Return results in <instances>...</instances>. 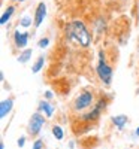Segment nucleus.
<instances>
[{
  "label": "nucleus",
  "mask_w": 139,
  "mask_h": 149,
  "mask_svg": "<svg viewBox=\"0 0 139 149\" xmlns=\"http://www.w3.org/2000/svg\"><path fill=\"white\" fill-rule=\"evenodd\" d=\"M48 42H49L48 39H41V40H39V46H41V48H45V46L48 45Z\"/></svg>",
  "instance_id": "obj_17"
},
{
  "label": "nucleus",
  "mask_w": 139,
  "mask_h": 149,
  "mask_svg": "<svg viewBox=\"0 0 139 149\" xmlns=\"http://www.w3.org/2000/svg\"><path fill=\"white\" fill-rule=\"evenodd\" d=\"M66 36L69 37L70 40L77 42L78 45L87 48L91 42V36L88 33L85 24L82 21H70L67 26H66Z\"/></svg>",
  "instance_id": "obj_2"
},
{
  "label": "nucleus",
  "mask_w": 139,
  "mask_h": 149,
  "mask_svg": "<svg viewBox=\"0 0 139 149\" xmlns=\"http://www.w3.org/2000/svg\"><path fill=\"white\" fill-rule=\"evenodd\" d=\"M106 104H108V102L105 100V98L100 97L91 109H88L87 112H82V113H79V115H75V116H78V124H79V127L82 128V131L91 128L94 124L99 121V118H100V115H102V112L105 110Z\"/></svg>",
  "instance_id": "obj_1"
},
{
  "label": "nucleus",
  "mask_w": 139,
  "mask_h": 149,
  "mask_svg": "<svg viewBox=\"0 0 139 149\" xmlns=\"http://www.w3.org/2000/svg\"><path fill=\"white\" fill-rule=\"evenodd\" d=\"M94 93L84 90L82 93H79V95H77V98L72 102L70 104V110L73 115H79L82 112H87L88 109H91L94 106Z\"/></svg>",
  "instance_id": "obj_3"
},
{
  "label": "nucleus",
  "mask_w": 139,
  "mask_h": 149,
  "mask_svg": "<svg viewBox=\"0 0 139 149\" xmlns=\"http://www.w3.org/2000/svg\"><path fill=\"white\" fill-rule=\"evenodd\" d=\"M127 121H129L127 116H124V115H118V116H114V118H112V122L115 124L120 130L126 125V124H127Z\"/></svg>",
  "instance_id": "obj_9"
},
{
  "label": "nucleus",
  "mask_w": 139,
  "mask_h": 149,
  "mask_svg": "<svg viewBox=\"0 0 139 149\" xmlns=\"http://www.w3.org/2000/svg\"><path fill=\"white\" fill-rule=\"evenodd\" d=\"M12 14H14V6H9L8 10H5V14L2 15V18H0V24H6V21L11 18Z\"/></svg>",
  "instance_id": "obj_11"
},
{
  "label": "nucleus",
  "mask_w": 139,
  "mask_h": 149,
  "mask_svg": "<svg viewBox=\"0 0 139 149\" xmlns=\"http://www.w3.org/2000/svg\"><path fill=\"white\" fill-rule=\"evenodd\" d=\"M21 26H24V27H27V26H30V18L29 17H26L22 21H21Z\"/></svg>",
  "instance_id": "obj_16"
},
{
  "label": "nucleus",
  "mask_w": 139,
  "mask_h": 149,
  "mask_svg": "<svg viewBox=\"0 0 139 149\" xmlns=\"http://www.w3.org/2000/svg\"><path fill=\"white\" fill-rule=\"evenodd\" d=\"M12 106H14V100H12V98L3 100L2 104H0V118H5V116L9 113V112H11Z\"/></svg>",
  "instance_id": "obj_7"
},
{
  "label": "nucleus",
  "mask_w": 139,
  "mask_h": 149,
  "mask_svg": "<svg viewBox=\"0 0 139 149\" xmlns=\"http://www.w3.org/2000/svg\"><path fill=\"white\" fill-rule=\"evenodd\" d=\"M14 39H15V45L18 48H24L27 45V40H29V34L27 33H20L17 31L15 36H14Z\"/></svg>",
  "instance_id": "obj_8"
},
{
  "label": "nucleus",
  "mask_w": 139,
  "mask_h": 149,
  "mask_svg": "<svg viewBox=\"0 0 139 149\" xmlns=\"http://www.w3.org/2000/svg\"><path fill=\"white\" fill-rule=\"evenodd\" d=\"M30 55H32V49H26V51L18 57V61H20V63H26V61H29Z\"/></svg>",
  "instance_id": "obj_13"
},
{
  "label": "nucleus",
  "mask_w": 139,
  "mask_h": 149,
  "mask_svg": "<svg viewBox=\"0 0 139 149\" xmlns=\"http://www.w3.org/2000/svg\"><path fill=\"white\" fill-rule=\"evenodd\" d=\"M24 142H26V137H20V139H18V146L22 148V146H24Z\"/></svg>",
  "instance_id": "obj_18"
},
{
  "label": "nucleus",
  "mask_w": 139,
  "mask_h": 149,
  "mask_svg": "<svg viewBox=\"0 0 139 149\" xmlns=\"http://www.w3.org/2000/svg\"><path fill=\"white\" fill-rule=\"evenodd\" d=\"M136 136H139V127H138V130H136Z\"/></svg>",
  "instance_id": "obj_19"
},
{
  "label": "nucleus",
  "mask_w": 139,
  "mask_h": 149,
  "mask_svg": "<svg viewBox=\"0 0 139 149\" xmlns=\"http://www.w3.org/2000/svg\"><path fill=\"white\" fill-rule=\"evenodd\" d=\"M14 2H22V0H14Z\"/></svg>",
  "instance_id": "obj_21"
},
{
  "label": "nucleus",
  "mask_w": 139,
  "mask_h": 149,
  "mask_svg": "<svg viewBox=\"0 0 139 149\" xmlns=\"http://www.w3.org/2000/svg\"><path fill=\"white\" fill-rule=\"evenodd\" d=\"M53 134L55 136L57 140H61L63 137H65V133H63V128H61L60 125H54V127H53Z\"/></svg>",
  "instance_id": "obj_12"
},
{
  "label": "nucleus",
  "mask_w": 139,
  "mask_h": 149,
  "mask_svg": "<svg viewBox=\"0 0 139 149\" xmlns=\"http://www.w3.org/2000/svg\"><path fill=\"white\" fill-rule=\"evenodd\" d=\"M33 149H44V142L42 140H36L33 145Z\"/></svg>",
  "instance_id": "obj_15"
},
{
  "label": "nucleus",
  "mask_w": 139,
  "mask_h": 149,
  "mask_svg": "<svg viewBox=\"0 0 139 149\" xmlns=\"http://www.w3.org/2000/svg\"><path fill=\"white\" fill-rule=\"evenodd\" d=\"M0 149H5V146H3V143H2V145H0Z\"/></svg>",
  "instance_id": "obj_20"
},
{
  "label": "nucleus",
  "mask_w": 139,
  "mask_h": 149,
  "mask_svg": "<svg viewBox=\"0 0 139 149\" xmlns=\"http://www.w3.org/2000/svg\"><path fill=\"white\" fill-rule=\"evenodd\" d=\"M42 66H44V57H39V60H37L34 63V66H33V73H37L42 69Z\"/></svg>",
  "instance_id": "obj_14"
},
{
  "label": "nucleus",
  "mask_w": 139,
  "mask_h": 149,
  "mask_svg": "<svg viewBox=\"0 0 139 149\" xmlns=\"http://www.w3.org/2000/svg\"><path fill=\"white\" fill-rule=\"evenodd\" d=\"M97 74H99V78L102 79L105 84H111L112 69H111V66L106 64V61L103 60V55L100 57V61H99V64H97Z\"/></svg>",
  "instance_id": "obj_5"
},
{
  "label": "nucleus",
  "mask_w": 139,
  "mask_h": 149,
  "mask_svg": "<svg viewBox=\"0 0 139 149\" xmlns=\"http://www.w3.org/2000/svg\"><path fill=\"white\" fill-rule=\"evenodd\" d=\"M45 17H46V6H45V3H39L37 9H36V15H34V26L39 27L44 22Z\"/></svg>",
  "instance_id": "obj_6"
},
{
  "label": "nucleus",
  "mask_w": 139,
  "mask_h": 149,
  "mask_svg": "<svg viewBox=\"0 0 139 149\" xmlns=\"http://www.w3.org/2000/svg\"><path fill=\"white\" fill-rule=\"evenodd\" d=\"M39 109H41L42 112H45V115H46V116H51V115H53V112H54V107L49 104L48 102H42L41 106H39Z\"/></svg>",
  "instance_id": "obj_10"
},
{
  "label": "nucleus",
  "mask_w": 139,
  "mask_h": 149,
  "mask_svg": "<svg viewBox=\"0 0 139 149\" xmlns=\"http://www.w3.org/2000/svg\"><path fill=\"white\" fill-rule=\"evenodd\" d=\"M45 125V118L42 113L36 112V113L32 115L30 121H29V125H27V133L32 136V137H36L37 134L41 133L42 127Z\"/></svg>",
  "instance_id": "obj_4"
}]
</instances>
